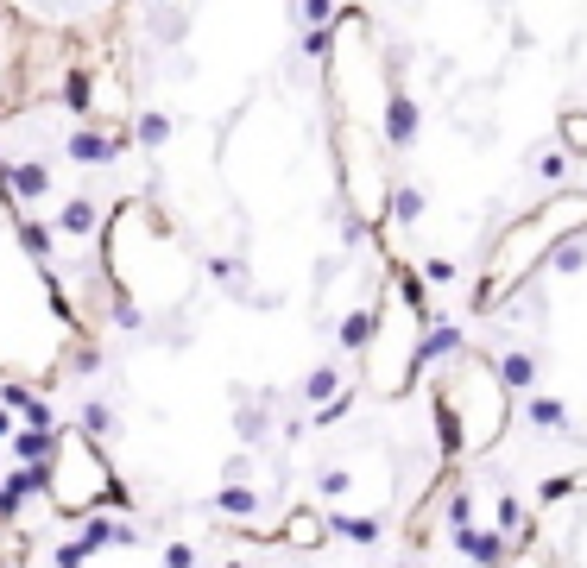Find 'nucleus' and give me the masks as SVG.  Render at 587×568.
Wrapping results in <instances>:
<instances>
[{"mask_svg": "<svg viewBox=\"0 0 587 568\" xmlns=\"http://www.w3.org/2000/svg\"><path fill=\"white\" fill-rule=\"evenodd\" d=\"M38 493L64 518H89L101 505H120V512H127V486H120L114 455L101 449L89 430H76V423H57V442L45 455V486H38Z\"/></svg>", "mask_w": 587, "mask_h": 568, "instance_id": "f257e3e1", "label": "nucleus"}]
</instances>
